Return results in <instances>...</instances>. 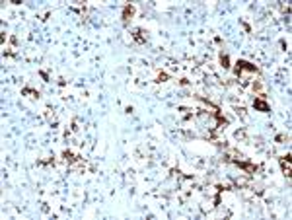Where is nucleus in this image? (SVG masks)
I'll return each instance as SVG.
<instances>
[{"mask_svg": "<svg viewBox=\"0 0 292 220\" xmlns=\"http://www.w3.org/2000/svg\"><path fill=\"white\" fill-rule=\"evenodd\" d=\"M222 62H224V66H228V56L226 55H222Z\"/></svg>", "mask_w": 292, "mask_h": 220, "instance_id": "obj_3", "label": "nucleus"}, {"mask_svg": "<svg viewBox=\"0 0 292 220\" xmlns=\"http://www.w3.org/2000/svg\"><path fill=\"white\" fill-rule=\"evenodd\" d=\"M281 164H282V169H284V173H286V175H290V162H288V158H286V160H282Z\"/></svg>", "mask_w": 292, "mask_h": 220, "instance_id": "obj_1", "label": "nucleus"}, {"mask_svg": "<svg viewBox=\"0 0 292 220\" xmlns=\"http://www.w3.org/2000/svg\"><path fill=\"white\" fill-rule=\"evenodd\" d=\"M255 107H259L261 111H269V107H267V103H265V101H259V99L255 101Z\"/></svg>", "mask_w": 292, "mask_h": 220, "instance_id": "obj_2", "label": "nucleus"}]
</instances>
